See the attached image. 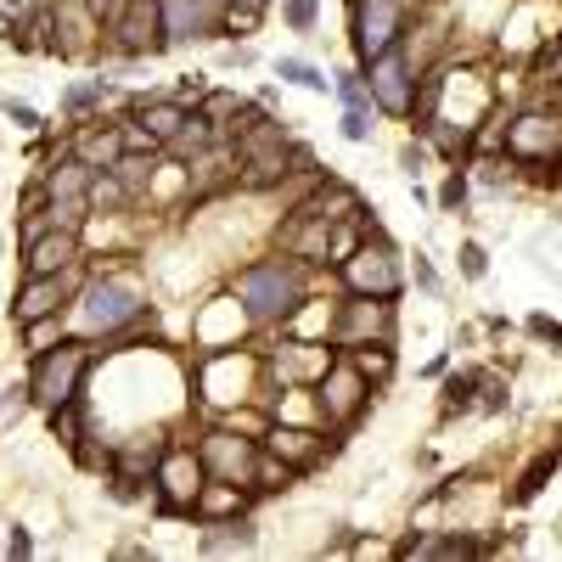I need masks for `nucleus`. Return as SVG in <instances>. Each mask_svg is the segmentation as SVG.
I'll return each instance as SVG.
<instances>
[{
	"instance_id": "nucleus-1",
	"label": "nucleus",
	"mask_w": 562,
	"mask_h": 562,
	"mask_svg": "<svg viewBox=\"0 0 562 562\" xmlns=\"http://www.w3.org/2000/svg\"><path fill=\"white\" fill-rule=\"evenodd\" d=\"M237 299H243L248 321H259V326L288 321V315H299L304 299H310V265H304L299 254H288V259H259V265H248V270L237 276Z\"/></svg>"
},
{
	"instance_id": "nucleus-2",
	"label": "nucleus",
	"mask_w": 562,
	"mask_h": 562,
	"mask_svg": "<svg viewBox=\"0 0 562 562\" xmlns=\"http://www.w3.org/2000/svg\"><path fill=\"white\" fill-rule=\"evenodd\" d=\"M97 360L90 338H63L57 349H34V371H29V400L40 411H52L74 394H85V371Z\"/></svg>"
},
{
	"instance_id": "nucleus-3",
	"label": "nucleus",
	"mask_w": 562,
	"mask_h": 562,
	"mask_svg": "<svg viewBox=\"0 0 562 562\" xmlns=\"http://www.w3.org/2000/svg\"><path fill=\"white\" fill-rule=\"evenodd\" d=\"M140 310H147V299H140L135 281L124 276H97V281H85V293L74 299V326L97 344L108 333H119L124 321H135Z\"/></svg>"
},
{
	"instance_id": "nucleus-4",
	"label": "nucleus",
	"mask_w": 562,
	"mask_h": 562,
	"mask_svg": "<svg viewBox=\"0 0 562 562\" xmlns=\"http://www.w3.org/2000/svg\"><path fill=\"white\" fill-rule=\"evenodd\" d=\"M108 40H113V52H119V57H130V63L169 52L164 0H124V7H119V18L108 23Z\"/></svg>"
},
{
	"instance_id": "nucleus-5",
	"label": "nucleus",
	"mask_w": 562,
	"mask_h": 562,
	"mask_svg": "<svg viewBox=\"0 0 562 562\" xmlns=\"http://www.w3.org/2000/svg\"><path fill=\"white\" fill-rule=\"evenodd\" d=\"M349 34H355V57L360 68L405 40V0H349Z\"/></svg>"
},
{
	"instance_id": "nucleus-6",
	"label": "nucleus",
	"mask_w": 562,
	"mask_h": 562,
	"mask_svg": "<svg viewBox=\"0 0 562 562\" xmlns=\"http://www.w3.org/2000/svg\"><path fill=\"white\" fill-rule=\"evenodd\" d=\"M360 74H366V85H371V102H378V113H389V119H411L416 74H411V57H405V40L389 45V52H378Z\"/></svg>"
},
{
	"instance_id": "nucleus-7",
	"label": "nucleus",
	"mask_w": 562,
	"mask_h": 562,
	"mask_svg": "<svg viewBox=\"0 0 562 562\" xmlns=\"http://www.w3.org/2000/svg\"><path fill=\"white\" fill-rule=\"evenodd\" d=\"M344 281H349V293H360V299H400V288H405V281H400V265H394V243H378V248H371V243H360L344 265Z\"/></svg>"
},
{
	"instance_id": "nucleus-8",
	"label": "nucleus",
	"mask_w": 562,
	"mask_h": 562,
	"mask_svg": "<svg viewBox=\"0 0 562 562\" xmlns=\"http://www.w3.org/2000/svg\"><path fill=\"white\" fill-rule=\"evenodd\" d=\"M74 288H79V265L63 270V276H29L23 293H18V304H12V321H18V326H34V321H45V315H63V310L74 304Z\"/></svg>"
},
{
	"instance_id": "nucleus-9",
	"label": "nucleus",
	"mask_w": 562,
	"mask_h": 562,
	"mask_svg": "<svg viewBox=\"0 0 562 562\" xmlns=\"http://www.w3.org/2000/svg\"><path fill=\"white\" fill-rule=\"evenodd\" d=\"M371 383H366V371L355 360H338V366H326V378H321V416H333V422H355L360 405H366Z\"/></svg>"
},
{
	"instance_id": "nucleus-10",
	"label": "nucleus",
	"mask_w": 562,
	"mask_h": 562,
	"mask_svg": "<svg viewBox=\"0 0 562 562\" xmlns=\"http://www.w3.org/2000/svg\"><path fill=\"white\" fill-rule=\"evenodd\" d=\"M164 29H169V45L203 40L225 29V0H164Z\"/></svg>"
},
{
	"instance_id": "nucleus-11",
	"label": "nucleus",
	"mask_w": 562,
	"mask_h": 562,
	"mask_svg": "<svg viewBox=\"0 0 562 562\" xmlns=\"http://www.w3.org/2000/svg\"><path fill=\"white\" fill-rule=\"evenodd\" d=\"M74 265H79V231H63V225H45L40 237L29 243V254H23L29 276H63Z\"/></svg>"
},
{
	"instance_id": "nucleus-12",
	"label": "nucleus",
	"mask_w": 562,
	"mask_h": 562,
	"mask_svg": "<svg viewBox=\"0 0 562 562\" xmlns=\"http://www.w3.org/2000/svg\"><path fill=\"white\" fill-rule=\"evenodd\" d=\"M198 456H203V467H209V479L254 484V461H259V450H254L248 439H231V434H209Z\"/></svg>"
},
{
	"instance_id": "nucleus-13",
	"label": "nucleus",
	"mask_w": 562,
	"mask_h": 562,
	"mask_svg": "<svg viewBox=\"0 0 562 562\" xmlns=\"http://www.w3.org/2000/svg\"><path fill=\"white\" fill-rule=\"evenodd\" d=\"M371 338L389 344V299H360L355 293L349 315L338 321V344H371Z\"/></svg>"
},
{
	"instance_id": "nucleus-14",
	"label": "nucleus",
	"mask_w": 562,
	"mask_h": 562,
	"mask_svg": "<svg viewBox=\"0 0 562 562\" xmlns=\"http://www.w3.org/2000/svg\"><path fill=\"white\" fill-rule=\"evenodd\" d=\"M130 108H135V119H130V124H140L153 140H169V135H175L186 119H192V108L175 102V97H135Z\"/></svg>"
},
{
	"instance_id": "nucleus-15",
	"label": "nucleus",
	"mask_w": 562,
	"mask_h": 562,
	"mask_svg": "<svg viewBox=\"0 0 562 562\" xmlns=\"http://www.w3.org/2000/svg\"><path fill=\"white\" fill-rule=\"evenodd\" d=\"M192 512H198L203 524H214V518H243V512H248V484H231V479H209V484L198 490Z\"/></svg>"
},
{
	"instance_id": "nucleus-16",
	"label": "nucleus",
	"mask_w": 562,
	"mask_h": 562,
	"mask_svg": "<svg viewBox=\"0 0 562 562\" xmlns=\"http://www.w3.org/2000/svg\"><path fill=\"white\" fill-rule=\"evenodd\" d=\"M79 164H90V169H113L119 164V153H124V130H102V124H90V130H79L74 135V147H68Z\"/></svg>"
},
{
	"instance_id": "nucleus-17",
	"label": "nucleus",
	"mask_w": 562,
	"mask_h": 562,
	"mask_svg": "<svg viewBox=\"0 0 562 562\" xmlns=\"http://www.w3.org/2000/svg\"><path fill=\"white\" fill-rule=\"evenodd\" d=\"M265 450H270V456H281V461H293L299 473H310V467L326 456V439L299 434V428H270V434H265Z\"/></svg>"
},
{
	"instance_id": "nucleus-18",
	"label": "nucleus",
	"mask_w": 562,
	"mask_h": 562,
	"mask_svg": "<svg viewBox=\"0 0 562 562\" xmlns=\"http://www.w3.org/2000/svg\"><path fill=\"white\" fill-rule=\"evenodd\" d=\"M214 140H225V135H220V124H214V119H203V113H192V119H186V124L164 140V158L192 164L198 153H209V147H214Z\"/></svg>"
},
{
	"instance_id": "nucleus-19",
	"label": "nucleus",
	"mask_w": 562,
	"mask_h": 562,
	"mask_svg": "<svg viewBox=\"0 0 562 562\" xmlns=\"http://www.w3.org/2000/svg\"><path fill=\"white\" fill-rule=\"evenodd\" d=\"M254 546V524L248 518H214L203 529V557H231V551H248Z\"/></svg>"
},
{
	"instance_id": "nucleus-20",
	"label": "nucleus",
	"mask_w": 562,
	"mask_h": 562,
	"mask_svg": "<svg viewBox=\"0 0 562 562\" xmlns=\"http://www.w3.org/2000/svg\"><path fill=\"white\" fill-rule=\"evenodd\" d=\"M45 416H52V439H57L63 450H79V445L90 439V434H85V394H74V400L52 405Z\"/></svg>"
},
{
	"instance_id": "nucleus-21",
	"label": "nucleus",
	"mask_w": 562,
	"mask_h": 562,
	"mask_svg": "<svg viewBox=\"0 0 562 562\" xmlns=\"http://www.w3.org/2000/svg\"><path fill=\"white\" fill-rule=\"evenodd\" d=\"M276 79H288L299 90H315V97L333 90V74H326L321 63H310V57H276Z\"/></svg>"
},
{
	"instance_id": "nucleus-22",
	"label": "nucleus",
	"mask_w": 562,
	"mask_h": 562,
	"mask_svg": "<svg viewBox=\"0 0 562 562\" xmlns=\"http://www.w3.org/2000/svg\"><path fill=\"white\" fill-rule=\"evenodd\" d=\"M557 461H562V450H546V456H535V461H529V473L518 479V490H512V501H518V506H529V501L546 490V479L557 473Z\"/></svg>"
},
{
	"instance_id": "nucleus-23",
	"label": "nucleus",
	"mask_w": 562,
	"mask_h": 562,
	"mask_svg": "<svg viewBox=\"0 0 562 562\" xmlns=\"http://www.w3.org/2000/svg\"><path fill=\"white\" fill-rule=\"evenodd\" d=\"M333 97H338L344 108H371V113H378V102H371V85H366L360 68H338V74H333Z\"/></svg>"
},
{
	"instance_id": "nucleus-24",
	"label": "nucleus",
	"mask_w": 562,
	"mask_h": 562,
	"mask_svg": "<svg viewBox=\"0 0 562 562\" xmlns=\"http://www.w3.org/2000/svg\"><path fill=\"white\" fill-rule=\"evenodd\" d=\"M108 102V79H79V85H68L63 90V113H90V108H102Z\"/></svg>"
},
{
	"instance_id": "nucleus-25",
	"label": "nucleus",
	"mask_w": 562,
	"mask_h": 562,
	"mask_svg": "<svg viewBox=\"0 0 562 562\" xmlns=\"http://www.w3.org/2000/svg\"><path fill=\"white\" fill-rule=\"evenodd\" d=\"M355 366L366 371V383L378 378V383H389V371H394V355H389V344L378 338V344H355Z\"/></svg>"
},
{
	"instance_id": "nucleus-26",
	"label": "nucleus",
	"mask_w": 562,
	"mask_h": 562,
	"mask_svg": "<svg viewBox=\"0 0 562 562\" xmlns=\"http://www.w3.org/2000/svg\"><path fill=\"white\" fill-rule=\"evenodd\" d=\"M439 97H445V74H428V79H422V97L411 102V119H416V130L439 119Z\"/></svg>"
},
{
	"instance_id": "nucleus-27",
	"label": "nucleus",
	"mask_w": 562,
	"mask_h": 562,
	"mask_svg": "<svg viewBox=\"0 0 562 562\" xmlns=\"http://www.w3.org/2000/svg\"><path fill=\"white\" fill-rule=\"evenodd\" d=\"M479 389H484V371H456V378L445 383V405H450V411H467Z\"/></svg>"
},
{
	"instance_id": "nucleus-28",
	"label": "nucleus",
	"mask_w": 562,
	"mask_h": 562,
	"mask_svg": "<svg viewBox=\"0 0 562 562\" xmlns=\"http://www.w3.org/2000/svg\"><path fill=\"white\" fill-rule=\"evenodd\" d=\"M237 102H243L237 90H209V97L198 102V113H203V119H214V124H220V135H225V119L237 113Z\"/></svg>"
},
{
	"instance_id": "nucleus-29",
	"label": "nucleus",
	"mask_w": 562,
	"mask_h": 562,
	"mask_svg": "<svg viewBox=\"0 0 562 562\" xmlns=\"http://www.w3.org/2000/svg\"><path fill=\"white\" fill-rule=\"evenodd\" d=\"M281 18H288L293 34H310L315 18H321V0H281Z\"/></svg>"
},
{
	"instance_id": "nucleus-30",
	"label": "nucleus",
	"mask_w": 562,
	"mask_h": 562,
	"mask_svg": "<svg viewBox=\"0 0 562 562\" xmlns=\"http://www.w3.org/2000/svg\"><path fill=\"white\" fill-rule=\"evenodd\" d=\"M338 130H344V140H355V147H360V140H371V130H378V124H371V108H344Z\"/></svg>"
},
{
	"instance_id": "nucleus-31",
	"label": "nucleus",
	"mask_w": 562,
	"mask_h": 562,
	"mask_svg": "<svg viewBox=\"0 0 562 562\" xmlns=\"http://www.w3.org/2000/svg\"><path fill=\"white\" fill-rule=\"evenodd\" d=\"M467 198H473V186H467V175L456 169V175L439 186V209H445V214H456V209H467Z\"/></svg>"
},
{
	"instance_id": "nucleus-32",
	"label": "nucleus",
	"mask_w": 562,
	"mask_h": 562,
	"mask_svg": "<svg viewBox=\"0 0 562 562\" xmlns=\"http://www.w3.org/2000/svg\"><path fill=\"white\" fill-rule=\"evenodd\" d=\"M484 270H490V254L479 243H461V276L467 281H484Z\"/></svg>"
},
{
	"instance_id": "nucleus-33",
	"label": "nucleus",
	"mask_w": 562,
	"mask_h": 562,
	"mask_svg": "<svg viewBox=\"0 0 562 562\" xmlns=\"http://www.w3.org/2000/svg\"><path fill=\"white\" fill-rule=\"evenodd\" d=\"M535 68H551V79L562 85V34H551V45H540V57H535Z\"/></svg>"
},
{
	"instance_id": "nucleus-34",
	"label": "nucleus",
	"mask_w": 562,
	"mask_h": 562,
	"mask_svg": "<svg viewBox=\"0 0 562 562\" xmlns=\"http://www.w3.org/2000/svg\"><path fill=\"white\" fill-rule=\"evenodd\" d=\"M7 119H12L18 130H40V113H34L29 102H7Z\"/></svg>"
},
{
	"instance_id": "nucleus-35",
	"label": "nucleus",
	"mask_w": 562,
	"mask_h": 562,
	"mask_svg": "<svg viewBox=\"0 0 562 562\" xmlns=\"http://www.w3.org/2000/svg\"><path fill=\"white\" fill-rule=\"evenodd\" d=\"M529 333H535V338H551V344H562V326H557L551 315H529Z\"/></svg>"
},
{
	"instance_id": "nucleus-36",
	"label": "nucleus",
	"mask_w": 562,
	"mask_h": 562,
	"mask_svg": "<svg viewBox=\"0 0 562 562\" xmlns=\"http://www.w3.org/2000/svg\"><path fill=\"white\" fill-rule=\"evenodd\" d=\"M7 551H12V557H34V535H29V529H12V535H7Z\"/></svg>"
},
{
	"instance_id": "nucleus-37",
	"label": "nucleus",
	"mask_w": 562,
	"mask_h": 562,
	"mask_svg": "<svg viewBox=\"0 0 562 562\" xmlns=\"http://www.w3.org/2000/svg\"><path fill=\"white\" fill-rule=\"evenodd\" d=\"M416 281H422V288H428V293H439V276H434V265L422 259V254H416Z\"/></svg>"
},
{
	"instance_id": "nucleus-38",
	"label": "nucleus",
	"mask_w": 562,
	"mask_h": 562,
	"mask_svg": "<svg viewBox=\"0 0 562 562\" xmlns=\"http://www.w3.org/2000/svg\"><path fill=\"white\" fill-rule=\"evenodd\" d=\"M225 7H231V12H254V18H259V12L270 7V0H225Z\"/></svg>"
},
{
	"instance_id": "nucleus-39",
	"label": "nucleus",
	"mask_w": 562,
	"mask_h": 562,
	"mask_svg": "<svg viewBox=\"0 0 562 562\" xmlns=\"http://www.w3.org/2000/svg\"><path fill=\"white\" fill-rule=\"evenodd\" d=\"M0 551H7V540H0Z\"/></svg>"
}]
</instances>
